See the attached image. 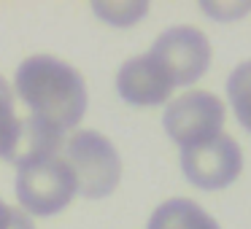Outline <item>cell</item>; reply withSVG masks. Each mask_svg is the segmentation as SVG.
Returning <instances> with one entry per match:
<instances>
[{"instance_id": "1", "label": "cell", "mask_w": 251, "mask_h": 229, "mask_svg": "<svg viewBox=\"0 0 251 229\" xmlns=\"http://www.w3.org/2000/svg\"><path fill=\"white\" fill-rule=\"evenodd\" d=\"M17 94L30 108V121L41 130L65 135L84 119L87 84L81 73L51 54L27 57L17 68Z\"/></svg>"}, {"instance_id": "2", "label": "cell", "mask_w": 251, "mask_h": 229, "mask_svg": "<svg viewBox=\"0 0 251 229\" xmlns=\"http://www.w3.org/2000/svg\"><path fill=\"white\" fill-rule=\"evenodd\" d=\"M76 175L60 151H38L17 164V200L27 216H57L76 197Z\"/></svg>"}, {"instance_id": "3", "label": "cell", "mask_w": 251, "mask_h": 229, "mask_svg": "<svg viewBox=\"0 0 251 229\" xmlns=\"http://www.w3.org/2000/svg\"><path fill=\"white\" fill-rule=\"evenodd\" d=\"M62 154L76 175L78 194L87 200H103L119 186L122 159L105 135L95 130H78L68 137Z\"/></svg>"}, {"instance_id": "4", "label": "cell", "mask_w": 251, "mask_h": 229, "mask_svg": "<svg viewBox=\"0 0 251 229\" xmlns=\"http://www.w3.org/2000/svg\"><path fill=\"white\" fill-rule=\"evenodd\" d=\"M224 116H227V108L216 94L205 89H192L165 108L162 127L170 135V140L178 143L184 151V148L202 146L216 135H222Z\"/></svg>"}, {"instance_id": "5", "label": "cell", "mask_w": 251, "mask_h": 229, "mask_svg": "<svg viewBox=\"0 0 251 229\" xmlns=\"http://www.w3.org/2000/svg\"><path fill=\"white\" fill-rule=\"evenodd\" d=\"M149 54L162 65V70L170 76L173 87H189V84L200 81L202 73L208 70L213 49L202 30L178 24V27L165 30L154 41Z\"/></svg>"}, {"instance_id": "6", "label": "cell", "mask_w": 251, "mask_h": 229, "mask_svg": "<svg viewBox=\"0 0 251 229\" xmlns=\"http://www.w3.org/2000/svg\"><path fill=\"white\" fill-rule=\"evenodd\" d=\"M181 170L192 186L216 191L235 183L238 175L243 173V151H240L235 137L222 132L202 146L184 148L181 151Z\"/></svg>"}, {"instance_id": "7", "label": "cell", "mask_w": 251, "mask_h": 229, "mask_svg": "<svg viewBox=\"0 0 251 229\" xmlns=\"http://www.w3.org/2000/svg\"><path fill=\"white\" fill-rule=\"evenodd\" d=\"M173 89L170 76L151 54L132 57L116 73V92L130 105H162Z\"/></svg>"}, {"instance_id": "8", "label": "cell", "mask_w": 251, "mask_h": 229, "mask_svg": "<svg viewBox=\"0 0 251 229\" xmlns=\"http://www.w3.org/2000/svg\"><path fill=\"white\" fill-rule=\"evenodd\" d=\"M146 229H222L216 224V218L208 216V210H202L195 200L186 197H176L168 200L151 213Z\"/></svg>"}, {"instance_id": "9", "label": "cell", "mask_w": 251, "mask_h": 229, "mask_svg": "<svg viewBox=\"0 0 251 229\" xmlns=\"http://www.w3.org/2000/svg\"><path fill=\"white\" fill-rule=\"evenodd\" d=\"M22 137H25V121L14 111L11 87L0 76V159L17 164L19 151H22Z\"/></svg>"}, {"instance_id": "10", "label": "cell", "mask_w": 251, "mask_h": 229, "mask_svg": "<svg viewBox=\"0 0 251 229\" xmlns=\"http://www.w3.org/2000/svg\"><path fill=\"white\" fill-rule=\"evenodd\" d=\"M227 97L235 119L243 130L251 132V60L240 62L227 78Z\"/></svg>"}, {"instance_id": "11", "label": "cell", "mask_w": 251, "mask_h": 229, "mask_svg": "<svg viewBox=\"0 0 251 229\" xmlns=\"http://www.w3.org/2000/svg\"><path fill=\"white\" fill-rule=\"evenodd\" d=\"M92 11L114 27H130L149 14V3H143V0H98V3H92Z\"/></svg>"}, {"instance_id": "12", "label": "cell", "mask_w": 251, "mask_h": 229, "mask_svg": "<svg viewBox=\"0 0 251 229\" xmlns=\"http://www.w3.org/2000/svg\"><path fill=\"white\" fill-rule=\"evenodd\" d=\"M202 11L216 17L219 22H229V19H238L243 17L246 11H251V3H240V6H219V3H202Z\"/></svg>"}, {"instance_id": "13", "label": "cell", "mask_w": 251, "mask_h": 229, "mask_svg": "<svg viewBox=\"0 0 251 229\" xmlns=\"http://www.w3.org/2000/svg\"><path fill=\"white\" fill-rule=\"evenodd\" d=\"M8 229H35V224H33V218H30L25 210H17V207H14V213H11V224H8Z\"/></svg>"}, {"instance_id": "14", "label": "cell", "mask_w": 251, "mask_h": 229, "mask_svg": "<svg viewBox=\"0 0 251 229\" xmlns=\"http://www.w3.org/2000/svg\"><path fill=\"white\" fill-rule=\"evenodd\" d=\"M11 213H14V207H8L6 202L0 200V229H8V224H11Z\"/></svg>"}]
</instances>
